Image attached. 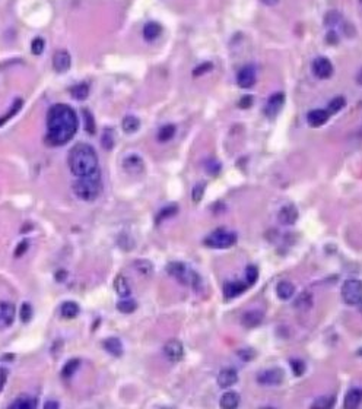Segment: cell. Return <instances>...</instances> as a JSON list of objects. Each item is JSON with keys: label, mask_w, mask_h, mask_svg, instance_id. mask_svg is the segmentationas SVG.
I'll return each instance as SVG.
<instances>
[{"label": "cell", "mask_w": 362, "mask_h": 409, "mask_svg": "<svg viewBox=\"0 0 362 409\" xmlns=\"http://www.w3.org/2000/svg\"><path fill=\"white\" fill-rule=\"evenodd\" d=\"M311 304H313V298H311V295H310L308 292H305V294H302V295L296 300L295 307H296V309H302V310H305V309H310V307H311Z\"/></svg>", "instance_id": "36"}, {"label": "cell", "mask_w": 362, "mask_h": 409, "mask_svg": "<svg viewBox=\"0 0 362 409\" xmlns=\"http://www.w3.org/2000/svg\"><path fill=\"white\" fill-rule=\"evenodd\" d=\"M69 168L74 177H85L97 172L98 155L95 149L88 144H76L68 157Z\"/></svg>", "instance_id": "2"}, {"label": "cell", "mask_w": 362, "mask_h": 409, "mask_svg": "<svg viewBox=\"0 0 362 409\" xmlns=\"http://www.w3.org/2000/svg\"><path fill=\"white\" fill-rule=\"evenodd\" d=\"M248 287V284H242V282H228L223 287V294L226 298H234L242 294Z\"/></svg>", "instance_id": "24"}, {"label": "cell", "mask_w": 362, "mask_h": 409, "mask_svg": "<svg viewBox=\"0 0 362 409\" xmlns=\"http://www.w3.org/2000/svg\"><path fill=\"white\" fill-rule=\"evenodd\" d=\"M15 320V306L7 301H0V330L7 329Z\"/></svg>", "instance_id": "12"}, {"label": "cell", "mask_w": 362, "mask_h": 409, "mask_svg": "<svg viewBox=\"0 0 362 409\" xmlns=\"http://www.w3.org/2000/svg\"><path fill=\"white\" fill-rule=\"evenodd\" d=\"M235 243H237V234L226 230H217L205 239V245L211 248H229Z\"/></svg>", "instance_id": "5"}, {"label": "cell", "mask_w": 362, "mask_h": 409, "mask_svg": "<svg viewBox=\"0 0 362 409\" xmlns=\"http://www.w3.org/2000/svg\"><path fill=\"white\" fill-rule=\"evenodd\" d=\"M276 292H278V297L281 300H290V298H292V295L295 294V287L290 282H288V281H282V282L278 284Z\"/></svg>", "instance_id": "27"}, {"label": "cell", "mask_w": 362, "mask_h": 409, "mask_svg": "<svg viewBox=\"0 0 362 409\" xmlns=\"http://www.w3.org/2000/svg\"><path fill=\"white\" fill-rule=\"evenodd\" d=\"M340 292L348 306H358L362 303V282L360 279H346Z\"/></svg>", "instance_id": "6"}, {"label": "cell", "mask_w": 362, "mask_h": 409, "mask_svg": "<svg viewBox=\"0 0 362 409\" xmlns=\"http://www.w3.org/2000/svg\"><path fill=\"white\" fill-rule=\"evenodd\" d=\"M251 104H253V98H251L250 95H247V96H242L241 101H240V104H238V105H240L241 108H248V107H251Z\"/></svg>", "instance_id": "49"}, {"label": "cell", "mask_w": 362, "mask_h": 409, "mask_svg": "<svg viewBox=\"0 0 362 409\" xmlns=\"http://www.w3.org/2000/svg\"><path fill=\"white\" fill-rule=\"evenodd\" d=\"M79 313H80V309H79L77 303H74V301H66L60 307V314L65 319H74L79 316Z\"/></svg>", "instance_id": "26"}, {"label": "cell", "mask_w": 362, "mask_h": 409, "mask_svg": "<svg viewBox=\"0 0 362 409\" xmlns=\"http://www.w3.org/2000/svg\"><path fill=\"white\" fill-rule=\"evenodd\" d=\"M211 69H212V65H211V63H203V65H200V66H197V68L194 69L193 76H199V75H203V73L209 72Z\"/></svg>", "instance_id": "47"}, {"label": "cell", "mask_w": 362, "mask_h": 409, "mask_svg": "<svg viewBox=\"0 0 362 409\" xmlns=\"http://www.w3.org/2000/svg\"><path fill=\"white\" fill-rule=\"evenodd\" d=\"M102 180H101V172L98 169L97 172L85 175V177H77V180L73 183L72 189L74 196L83 202H94L102 193Z\"/></svg>", "instance_id": "3"}, {"label": "cell", "mask_w": 362, "mask_h": 409, "mask_svg": "<svg viewBox=\"0 0 362 409\" xmlns=\"http://www.w3.org/2000/svg\"><path fill=\"white\" fill-rule=\"evenodd\" d=\"M102 346L113 357H121L123 352H124V346H123V343H121V340L119 337H108V339H105L104 343H102Z\"/></svg>", "instance_id": "20"}, {"label": "cell", "mask_w": 362, "mask_h": 409, "mask_svg": "<svg viewBox=\"0 0 362 409\" xmlns=\"http://www.w3.org/2000/svg\"><path fill=\"white\" fill-rule=\"evenodd\" d=\"M257 382L263 386H278L284 382V371L279 368H272V370H266L263 373L259 374Z\"/></svg>", "instance_id": "10"}, {"label": "cell", "mask_w": 362, "mask_h": 409, "mask_svg": "<svg viewBox=\"0 0 362 409\" xmlns=\"http://www.w3.org/2000/svg\"><path fill=\"white\" fill-rule=\"evenodd\" d=\"M362 402V390L361 389H351L343 401V408L345 409H355L360 407Z\"/></svg>", "instance_id": "19"}, {"label": "cell", "mask_w": 362, "mask_h": 409, "mask_svg": "<svg viewBox=\"0 0 362 409\" xmlns=\"http://www.w3.org/2000/svg\"><path fill=\"white\" fill-rule=\"evenodd\" d=\"M83 121H85V129L89 135H94L95 133V121L92 114L88 111V110H83Z\"/></svg>", "instance_id": "38"}, {"label": "cell", "mask_w": 362, "mask_h": 409, "mask_svg": "<svg viewBox=\"0 0 362 409\" xmlns=\"http://www.w3.org/2000/svg\"><path fill=\"white\" fill-rule=\"evenodd\" d=\"M71 95L77 99V101H83L89 95V85L88 83H77L71 88Z\"/></svg>", "instance_id": "28"}, {"label": "cell", "mask_w": 362, "mask_h": 409, "mask_svg": "<svg viewBox=\"0 0 362 409\" xmlns=\"http://www.w3.org/2000/svg\"><path fill=\"white\" fill-rule=\"evenodd\" d=\"M37 405H38V402H37L35 398H32V396H29V395H21V396H18V398L9 405V408L34 409L37 408Z\"/></svg>", "instance_id": "21"}, {"label": "cell", "mask_w": 362, "mask_h": 409, "mask_svg": "<svg viewBox=\"0 0 362 409\" xmlns=\"http://www.w3.org/2000/svg\"><path fill=\"white\" fill-rule=\"evenodd\" d=\"M121 126H123V130L126 133H135V132H138V129L141 126V120L136 116H126L123 119Z\"/></svg>", "instance_id": "29"}, {"label": "cell", "mask_w": 362, "mask_h": 409, "mask_svg": "<svg viewBox=\"0 0 362 409\" xmlns=\"http://www.w3.org/2000/svg\"><path fill=\"white\" fill-rule=\"evenodd\" d=\"M240 357H241L242 360L248 361V360H251L254 357V352H253V349H241L240 351Z\"/></svg>", "instance_id": "48"}, {"label": "cell", "mask_w": 362, "mask_h": 409, "mask_svg": "<svg viewBox=\"0 0 362 409\" xmlns=\"http://www.w3.org/2000/svg\"><path fill=\"white\" fill-rule=\"evenodd\" d=\"M357 82H358V85H362V68L360 69L358 75H357Z\"/></svg>", "instance_id": "53"}, {"label": "cell", "mask_w": 362, "mask_h": 409, "mask_svg": "<svg viewBox=\"0 0 362 409\" xmlns=\"http://www.w3.org/2000/svg\"><path fill=\"white\" fill-rule=\"evenodd\" d=\"M263 322V313L260 310H248L242 314L241 323L247 329H254Z\"/></svg>", "instance_id": "15"}, {"label": "cell", "mask_w": 362, "mask_h": 409, "mask_svg": "<svg viewBox=\"0 0 362 409\" xmlns=\"http://www.w3.org/2000/svg\"><path fill=\"white\" fill-rule=\"evenodd\" d=\"M28 248H29V241L28 240L21 241V243L18 244V247L15 248V257H21V256H24Z\"/></svg>", "instance_id": "46"}, {"label": "cell", "mask_w": 362, "mask_h": 409, "mask_svg": "<svg viewBox=\"0 0 362 409\" xmlns=\"http://www.w3.org/2000/svg\"><path fill=\"white\" fill-rule=\"evenodd\" d=\"M329 119H330L329 111H327V110H321V108L311 110V111L307 114V123H308L311 127H320V126H323L324 123H327Z\"/></svg>", "instance_id": "17"}, {"label": "cell", "mask_w": 362, "mask_h": 409, "mask_svg": "<svg viewBox=\"0 0 362 409\" xmlns=\"http://www.w3.org/2000/svg\"><path fill=\"white\" fill-rule=\"evenodd\" d=\"M162 34V26L158 22H147L144 26V38L146 41H153Z\"/></svg>", "instance_id": "23"}, {"label": "cell", "mask_w": 362, "mask_h": 409, "mask_svg": "<svg viewBox=\"0 0 362 409\" xmlns=\"http://www.w3.org/2000/svg\"><path fill=\"white\" fill-rule=\"evenodd\" d=\"M167 272L172 278H175L177 281H180L184 285H192L194 288L199 287L200 284V278L197 276V273H194L193 270H190L187 266L181 262H171L167 266Z\"/></svg>", "instance_id": "4"}, {"label": "cell", "mask_w": 362, "mask_h": 409, "mask_svg": "<svg viewBox=\"0 0 362 409\" xmlns=\"http://www.w3.org/2000/svg\"><path fill=\"white\" fill-rule=\"evenodd\" d=\"M123 167L126 169V172H129L132 175H138L144 171V161L138 155H130L124 160Z\"/></svg>", "instance_id": "18"}, {"label": "cell", "mask_w": 362, "mask_h": 409, "mask_svg": "<svg viewBox=\"0 0 362 409\" xmlns=\"http://www.w3.org/2000/svg\"><path fill=\"white\" fill-rule=\"evenodd\" d=\"M217 385L222 389H226V387H231L238 382V374L234 368H223L219 371L217 374Z\"/></svg>", "instance_id": "14"}, {"label": "cell", "mask_w": 362, "mask_h": 409, "mask_svg": "<svg viewBox=\"0 0 362 409\" xmlns=\"http://www.w3.org/2000/svg\"><path fill=\"white\" fill-rule=\"evenodd\" d=\"M44 47H46V44H44V40L43 38H35V40H32V44H31V51H32V54H35V56H40L43 51H44Z\"/></svg>", "instance_id": "43"}, {"label": "cell", "mask_w": 362, "mask_h": 409, "mask_svg": "<svg viewBox=\"0 0 362 409\" xmlns=\"http://www.w3.org/2000/svg\"><path fill=\"white\" fill-rule=\"evenodd\" d=\"M177 209H178L177 206H168V208L161 209V211H159V214H158V217H156V222L159 224L162 219H167V218L175 215V214H177Z\"/></svg>", "instance_id": "41"}, {"label": "cell", "mask_w": 362, "mask_h": 409, "mask_svg": "<svg viewBox=\"0 0 362 409\" xmlns=\"http://www.w3.org/2000/svg\"><path fill=\"white\" fill-rule=\"evenodd\" d=\"M79 120L71 105L54 104L47 113V136L50 146H63L76 135Z\"/></svg>", "instance_id": "1"}, {"label": "cell", "mask_w": 362, "mask_h": 409, "mask_svg": "<svg viewBox=\"0 0 362 409\" xmlns=\"http://www.w3.org/2000/svg\"><path fill=\"white\" fill-rule=\"evenodd\" d=\"M284 102H285V94L284 92H275L267 99V104L265 107L266 116L270 117V119H275L279 114V111L282 110Z\"/></svg>", "instance_id": "9"}, {"label": "cell", "mask_w": 362, "mask_h": 409, "mask_svg": "<svg viewBox=\"0 0 362 409\" xmlns=\"http://www.w3.org/2000/svg\"><path fill=\"white\" fill-rule=\"evenodd\" d=\"M79 365H80V361L77 358L66 362L65 367L62 368V377L63 379H71V377H73L76 374V371L79 370Z\"/></svg>", "instance_id": "31"}, {"label": "cell", "mask_w": 362, "mask_h": 409, "mask_svg": "<svg viewBox=\"0 0 362 409\" xmlns=\"http://www.w3.org/2000/svg\"><path fill=\"white\" fill-rule=\"evenodd\" d=\"M205 189H206V183L202 181V183H197L193 187V192H192V199H193L194 203H199L202 199H203V194H205Z\"/></svg>", "instance_id": "37"}, {"label": "cell", "mask_w": 362, "mask_h": 409, "mask_svg": "<svg viewBox=\"0 0 362 409\" xmlns=\"http://www.w3.org/2000/svg\"><path fill=\"white\" fill-rule=\"evenodd\" d=\"M164 354L167 360L171 362H178L184 357V348L183 343L177 339H169L168 342L164 345Z\"/></svg>", "instance_id": "8"}, {"label": "cell", "mask_w": 362, "mask_h": 409, "mask_svg": "<svg viewBox=\"0 0 362 409\" xmlns=\"http://www.w3.org/2000/svg\"><path fill=\"white\" fill-rule=\"evenodd\" d=\"M237 83L242 89L251 88L256 83V68L251 65H247L240 69V72L237 75Z\"/></svg>", "instance_id": "11"}, {"label": "cell", "mask_w": 362, "mask_h": 409, "mask_svg": "<svg viewBox=\"0 0 362 409\" xmlns=\"http://www.w3.org/2000/svg\"><path fill=\"white\" fill-rule=\"evenodd\" d=\"M358 355H360V357H362V348H361V349H358Z\"/></svg>", "instance_id": "54"}, {"label": "cell", "mask_w": 362, "mask_h": 409, "mask_svg": "<svg viewBox=\"0 0 362 409\" xmlns=\"http://www.w3.org/2000/svg\"><path fill=\"white\" fill-rule=\"evenodd\" d=\"M136 309H138L136 301H135V300H130L129 297H127V298H121L120 301L117 303V310L123 314L133 313Z\"/></svg>", "instance_id": "30"}, {"label": "cell", "mask_w": 362, "mask_h": 409, "mask_svg": "<svg viewBox=\"0 0 362 409\" xmlns=\"http://www.w3.org/2000/svg\"><path fill=\"white\" fill-rule=\"evenodd\" d=\"M361 1H362V0H361Z\"/></svg>", "instance_id": "55"}, {"label": "cell", "mask_w": 362, "mask_h": 409, "mask_svg": "<svg viewBox=\"0 0 362 409\" xmlns=\"http://www.w3.org/2000/svg\"><path fill=\"white\" fill-rule=\"evenodd\" d=\"M240 405V395L237 392H226L220 399V407L225 409H235Z\"/></svg>", "instance_id": "25"}, {"label": "cell", "mask_w": 362, "mask_h": 409, "mask_svg": "<svg viewBox=\"0 0 362 409\" xmlns=\"http://www.w3.org/2000/svg\"><path fill=\"white\" fill-rule=\"evenodd\" d=\"M32 314H34V312H32V306H31L29 303H24L22 307H21V320H22L24 323H28V322L32 319Z\"/></svg>", "instance_id": "42"}, {"label": "cell", "mask_w": 362, "mask_h": 409, "mask_svg": "<svg viewBox=\"0 0 362 409\" xmlns=\"http://www.w3.org/2000/svg\"><path fill=\"white\" fill-rule=\"evenodd\" d=\"M259 278V270L256 266H248L245 269V279H247V284L248 285H253Z\"/></svg>", "instance_id": "39"}, {"label": "cell", "mask_w": 362, "mask_h": 409, "mask_svg": "<svg viewBox=\"0 0 362 409\" xmlns=\"http://www.w3.org/2000/svg\"><path fill=\"white\" fill-rule=\"evenodd\" d=\"M66 276H68V272H66V270H63V269H60V270L56 273V279H57L59 282H63V281L66 279Z\"/></svg>", "instance_id": "51"}, {"label": "cell", "mask_w": 362, "mask_h": 409, "mask_svg": "<svg viewBox=\"0 0 362 409\" xmlns=\"http://www.w3.org/2000/svg\"><path fill=\"white\" fill-rule=\"evenodd\" d=\"M135 269L141 273V275H145V276H147V275H150L152 272H153V265L149 262V260H136L135 262Z\"/></svg>", "instance_id": "34"}, {"label": "cell", "mask_w": 362, "mask_h": 409, "mask_svg": "<svg viewBox=\"0 0 362 409\" xmlns=\"http://www.w3.org/2000/svg\"><path fill=\"white\" fill-rule=\"evenodd\" d=\"M59 407H60L59 402H46V405H44V408L46 409H57Z\"/></svg>", "instance_id": "52"}, {"label": "cell", "mask_w": 362, "mask_h": 409, "mask_svg": "<svg viewBox=\"0 0 362 409\" xmlns=\"http://www.w3.org/2000/svg\"><path fill=\"white\" fill-rule=\"evenodd\" d=\"M298 209L293 206V205H285L281 211H279V215L278 219L281 224L284 225H292L298 221Z\"/></svg>", "instance_id": "16"}, {"label": "cell", "mask_w": 362, "mask_h": 409, "mask_svg": "<svg viewBox=\"0 0 362 409\" xmlns=\"http://www.w3.org/2000/svg\"><path fill=\"white\" fill-rule=\"evenodd\" d=\"M290 368H292L293 374L299 377L305 371V362L302 361V360H290Z\"/></svg>", "instance_id": "40"}, {"label": "cell", "mask_w": 362, "mask_h": 409, "mask_svg": "<svg viewBox=\"0 0 362 409\" xmlns=\"http://www.w3.org/2000/svg\"><path fill=\"white\" fill-rule=\"evenodd\" d=\"M335 405V398L333 396H321L317 401H314L311 408L317 409H329Z\"/></svg>", "instance_id": "33"}, {"label": "cell", "mask_w": 362, "mask_h": 409, "mask_svg": "<svg viewBox=\"0 0 362 409\" xmlns=\"http://www.w3.org/2000/svg\"><path fill=\"white\" fill-rule=\"evenodd\" d=\"M345 105H346V101H345L343 96H336V98H333V99L329 102V114L338 113V111H340Z\"/></svg>", "instance_id": "35"}, {"label": "cell", "mask_w": 362, "mask_h": 409, "mask_svg": "<svg viewBox=\"0 0 362 409\" xmlns=\"http://www.w3.org/2000/svg\"><path fill=\"white\" fill-rule=\"evenodd\" d=\"M6 380H7V370L0 368V392L3 390V387L6 385Z\"/></svg>", "instance_id": "50"}, {"label": "cell", "mask_w": 362, "mask_h": 409, "mask_svg": "<svg viewBox=\"0 0 362 409\" xmlns=\"http://www.w3.org/2000/svg\"><path fill=\"white\" fill-rule=\"evenodd\" d=\"M114 289L120 298H127L132 294V287L124 275H117L114 279Z\"/></svg>", "instance_id": "22"}, {"label": "cell", "mask_w": 362, "mask_h": 409, "mask_svg": "<svg viewBox=\"0 0 362 409\" xmlns=\"http://www.w3.org/2000/svg\"><path fill=\"white\" fill-rule=\"evenodd\" d=\"M175 135V126L174 124H167L162 126L158 132V141L159 142H168Z\"/></svg>", "instance_id": "32"}, {"label": "cell", "mask_w": 362, "mask_h": 409, "mask_svg": "<svg viewBox=\"0 0 362 409\" xmlns=\"http://www.w3.org/2000/svg\"><path fill=\"white\" fill-rule=\"evenodd\" d=\"M313 73L318 79H329L333 75V65L332 62L324 57L320 56L313 62Z\"/></svg>", "instance_id": "7"}, {"label": "cell", "mask_w": 362, "mask_h": 409, "mask_svg": "<svg viewBox=\"0 0 362 409\" xmlns=\"http://www.w3.org/2000/svg\"><path fill=\"white\" fill-rule=\"evenodd\" d=\"M71 65H72V57L71 54L66 51V50H59L54 53L53 56V68L54 71L63 73L68 72L71 69Z\"/></svg>", "instance_id": "13"}, {"label": "cell", "mask_w": 362, "mask_h": 409, "mask_svg": "<svg viewBox=\"0 0 362 409\" xmlns=\"http://www.w3.org/2000/svg\"><path fill=\"white\" fill-rule=\"evenodd\" d=\"M113 145H114V141H113V132L108 129L105 133H104V136H102V146L105 148V149H111L113 148Z\"/></svg>", "instance_id": "45"}, {"label": "cell", "mask_w": 362, "mask_h": 409, "mask_svg": "<svg viewBox=\"0 0 362 409\" xmlns=\"http://www.w3.org/2000/svg\"><path fill=\"white\" fill-rule=\"evenodd\" d=\"M21 105H22V101H21V99H18V101L13 104V107L10 108V111H9L6 116H3V119H0V126H1V124H4L6 121L10 119V117H13V116H15V114L21 110Z\"/></svg>", "instance_id": "44"}]
</instances>
